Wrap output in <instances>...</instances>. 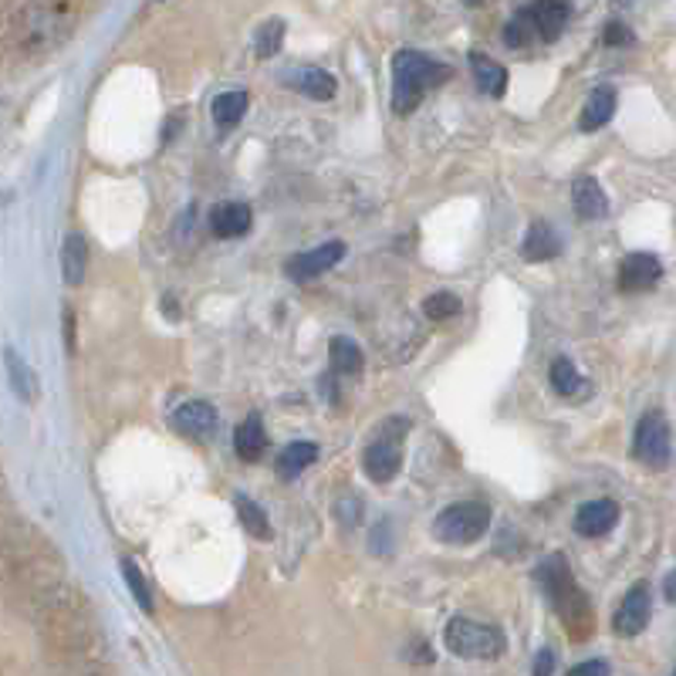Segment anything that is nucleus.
Returning <instances> with one entry per match:
<instances>
[{
	"label": "nucleus",
	"mask_w": 676,
	"mask_h": 676,
	"mask_svg": "<svg viewBox=\"0 0 676 676\" xmlns=\"http://www.w3.org/2000/svg\"><path fill=\"white\" fill-rule=\"evenodd\" d=\"M538 582L545 585L548 598L555 613L561 616L565 629L572 639H585L592 632V606L585 592L576 585L572 572H568V561L565 555H548L542 565H538Z\"/></svg>",
	"instance_id": "f257e3e1"
},
{
	"label": "nucleus",
	"mask_w": 676,
	"mask_h": 676,
	"mask_svg": "<svg viewBox=\"0 0 676 676\" xmlns=\"http://www.w3.org/2000/svg\"><path fill=\"white\" fill-rule=\"evenodd\" d=\"M447 79H453L450 64H440L423 51H400L393 58V109L400 116H410L423 102V95L443 85Z\"/></svg>",
	"instance_id": "f03ea898"
},
{
	"label": "nucleus",
	"mask_w": 676,
	"mask_h": 676,
	"mask_svg": "<svg viewBox=\"0 0 676 676\" xmlns=\"http://www.w3.org/2000/svg\"><path fill=\"white\" fill-rule=\"evenodd\" d=\"M413 430V423L406 416H393V419H386L372 443L366 447L363 453V471L372 484H389L400 467H403V443H406V434Z\"/></svg>",
	"instance_id": "7ed1b4c3"
},
{
	"label": "nucleus",
	"mask_w": 676,
	"mask_h": 676,
	"mask_svg": "<svg viewBox=\"0 0 676 676\" xmlns=\"http://www.w3.org/2000/svg\"><path fill=\"white\" fill-rule=\"evenodd\" d=\"M443 643L460 660H497L508 650V636L497 626H484V622L456 616L447 622Z\"/></svg>",
	"instance_id": "20e7f679"
},
{
	"label": "nucleus",
	"mask_w": 676,
	"mask_h": 676,
	"mask_svg": "<svg viewBox=\"0 0 676 676\" xmlns=\"http://www.w3.org/2000/svg\"><path fill=\"white\" fill-rule=\"evenodd\" d=\"M490 527V508L481 501H460L437 514L434 538L443 545H474L487 535Z\"/></svg>",
	"instance_id": "39448f33"
},
{
	"label": "nucleus",
	"mask_w": 676,
	"mask_h": 676,
	"mask_svg": "<svg viewBox=\"0 0 676 676\" xmlns=\"http://www.w3.org/2000/svg\"><path fill=\"white\" fill-rule=\"evenodd\" d=\"M632 453H636L639 464L656 467V471L669 464V423L660 410L643 413V419L636 423Z\"/></svg>",
	"instance_id": "423d86ee"
},
{
	"label": "nucleus",
	"mask_w": 676,
	"mask_h": 676,
	"mask_svg": "<svg viewBox=\"0 0 676 676\" xmlns=\"http://www.w3.org/2000/svg\"><path fill=\"white\" fill-rule=\"evenodd\" d=\"M650 616H653V595H650V585L647 582H636L626 598H622V606L616 609L613 616V629L616 636L629 639V636H639L647 626H650Z\"/></svg>",
	"instance_id": "0eeeda50"
},
{
	"label": "nucleus",
	"mask_w": 676,
	"mask_h": 676,
	"mask_svg": "<svg viewBox=\"0 0 676 676\" xmlns=\"http://www.w3.org/2000/svg\"><path fill=\"white\" fill-rule=\"evenodd\" d=\"M342 258H345V244H342V240H329V244H322V247H315V251H305V254L288 258L284 271H288L292 281L305 284V281H315L318 274L332 271Z\"/></svg>",
	"instance_id": "6e6552de"
},
{
	"label": "nucleus",
	"mask_w": 676,
	"mask_h": 676,
	"mask_svg": "<svg viewBox=\"0 0 676 676\" xmlns=\"http://www.w3.org/2000/svg\"><path fill=\"white\" fill-rule=\"evenodd\" d=\"M663 277V264L660 258L653 254H629L619 268V288L629 292V295H639V292H650L656 288Z\"/></svg>",
	"instance_id": "1a4fd4ad"
},
{
	"label": "nucleus",
	"mask_w": 676,
	"mask_h": 676,
	"mask_svg": "<svg viewBox=\"0 0 676 676\" xmlns=\"http://www.w3.org/2000/svg\"><path fill=\"white\" fill-rule=\"evenodd\" d=\"M619 521V505L609 501V497H598V501H589L576 511V531L582 538H602L609 535Z\"/></svg>",
	"instance_id": "9d476101"
},
{
	"label": "nucleus",
	"mask_w": 676,
	"mask_h": 676,
	"mask_svg": "<svg viewBox=\"0 0 676 676\" xmlns=\"http://www.w3.org/2000/svg\"><path fill=\"white\" fill-rule=\"evenodd\" d=\"M61 11L58 8H27L21 11V34H24V45L27 48H41V45H51L58 41V34L51 27H61L58 24Z\"/></svg>",
	"instance_id": "9b49d317"
},
{
	"label": "nucleus",
	"mask_w": 676,
	"mask_h": 676,
	"mask_svg": "<svg viewBox=\"0 0 676 676\" xmlns=\"http://www.w3.org/2000/svg\"><path fill=\"white\" fill-rule=\"evenodd\" d=\"M173 426L183 437H206L217 430V410L203 400H190L173 413Z\"/></svg>",
	"instance_id": "f8f14e48"
},
{
	"label": "nucleus",
	"mask_w": 676,
	"mask_h": 676,
	"mask_svg": "<svg viewBox=\"0 0 676 676\" xmlns=\"http://www.w3.org/2000/svg\"><path fill=\"white\" fill-rule=\"evenodd\" d=\"M251 221L254 213L247 203H217L210 210V230L217 237H244L247 230H251Z\"/></svg>",
	"instance_id": "ddd939ff"
},
{
	"label": "nucleus",
	"mask_w": 676,
	"mask_h": 676,
	"mask_svg": "<svg viewBox=\"0 0 676 676\" xmlns=\"http://www.w3.org/2000/svg\"><path fill=\"white\" fill-rule=\"evenodd\" d=\"M572 203H576V213L582 221H602L609 213V197H606V190L598 187V180H592V176L576 180Z\"/></svg>",
	"instance_id": "4468645a"
},
{
	"label": "nucleus",
	"mask_w": 676,
	"mask_h": 676,
	"mask_svg": "<svg viewBox=\"0 0 676 676\" xmlns=\"http://www.w3.org/2000/svg\"><path fill=\"white\" fill-rule=\"evenodd\" d=\"M234 450L240 460L247 464H254V460L268 450V434H264V423H261V413H251L234 434Z\"/></svg>",
	"instance_id": "2eb2a0df"
},
{
	"label": "nucleus",
	"mask_w": 676,
	"mask_h": 676,
	"mask_svg": "<svg viewBox=\"0 0 676 676\" xmlns=\"http://www.w3.org/2000/svg\"><path fill=\"white\" fill-rule=\"evenodd\" d=\"M558 251H561L558 234H555L545 221H535V224H531V230H527V237H524V244H521V258L538 264V261H552V258H558Z\"/></svg>",
	"instance_id": "dca6fc26"
},
{
	"label": "nucleus",
	"mask_w": 676,
	"mask_h": 676,
	"mask_svg": "<svg viewBox=\"0 0 676 676\" xmlns=\"http://www.w3.org/2000/svg\"><path fill=\"white\" fill-rule=\"evenodd\" d=\"M4 366H8V379H11V386H14V393H17L24 403H38V396H41L38 376H34V369L21 359L17 348H4Z\"/></svg>",
	"instance_id": "f3484780"
},
{
	"label": "nucleus",
	"mask_w": 676,
	"mask_h": 676,
	"mask_svg": "<svg viewBox=\"0 0 676 676\" xmlns=\"http://www.w3.org/2000/svg\"><path fill=\"white\" fill-rule=\"evenodd\" d=\"M61 271H64V281L71 288H79L85 281V271H88V244L82 234H68L64 244H61Z\"/></svg>",
	"instance_id": "a211bd4d"
},
{
	"label": "nucleus",
	"mask_w": 676,
	"mask_h": 676,
	"mask_svg": "<svg viewBox=\"0 0 676 676\" xmlns=\"http://www.w3.org/2000/svg\"><path fill=\"white\" fill-rule=\"evenodd\" d=\"M471 64H474V79H477V88L490 98H501L508 92V68L497 64L494 58H487L484 51H474L471 55Z\"/></svg>",
	"instance_id": "6ab92c4d"
},
{
	"label": "nucleus",
	"mask_w": 676,
	"mask_h": 676,
	"mask_svg": "<svg viewBox=\"0 0 676 676\" xmlns=\"http://www.w3.org/2000/svg\"><path fill=\"white\" fill-rule=\"evenodd\" d=\"M613 112H616V92H613L609 85H598V88L589 95L585 109H582V119H579L582 132H595V129H602V126H606V122L613 119Z\"/></svg>",
	"instance_id": "aec40b11"
},
{
	"label": "nucleus",
	"mask_w": 676,
	"mask_h": 676,
	"mask_svg": "<svg viewBox=\"0 0 676 676\" xmlns=\"http://www.w3.org/2000/svg\"><path fill=\"white\" fill-rule=\"evenodd\" d=\"M568 4H555V0H545V4H531V17H535V31L542 41H558L561 31L568 24Z\"/></svg>",
	"instance_id": "412c9836"
},
{
	"label": "nucleus",
	"mask_w": 676,
	"mask_h": 676,
	"mask_svg": "<svg viewBox=\"0 0 676 676\" xmlns=\"http://www.w3.org/2000/svg\"><path fill=\"white\" fill-rule=\"evenodd\" d=\"M292 85H295L301 95L315 98V102H329V98L339 92L335 75H329L325 68H301V71H295V75H292Z\"/></svg>",
	"instance_id": "4be33fe9"
},
{
	"label": "nucleus",
	"mask_w": 676,
	"mask_h": 676,
	"mask_svg": "<svg viewBox=\"0 0 676 676\" xmlns=\"http://www.w3.org/2000/svg\"><path fill=\"white\" fill-rule=\"evenodd\" d=\"M315 460H318V447L315 443H305V440L288 443L277 453V477L281 481H295L301 471H308L315 464Z\"/></svg>",
	"instance_id": "5701e85b"
},
{
	"label": "nucleus",
	"mask_w": 676,
	"mask_h": 676,
	"mask_svg": "<svg viewBox=\"0 0 676 676\" xmlns=\"http://www.w3.org/2000/svg\"><path fill=\"white\" fill-rule=\"evenodd\" d=\"M329 352H332V372H335V376L352 379V376L363 372V363H366V359H363L359 342H352V339H345V335H335L332 345H329Z\"/></svg>",
	"instance_id": "b1692460"
},
{
	"label": "nucleus",
	"mask_w": 676,
	"mask_h": 676,
	"mask_svg": "<svg viewBox=\"0 0 676 676\" xmlns=\"http://www.w3.org/2000/svg\"><path fill=\"white\" fill-rule=\"evenodd\" d=\"M234 508H237V518H240L247 535L258 538V542H271V521H268V514H264L261 505H254L251 497L237 494V497H234Z\"/></svg>",
	"instance_id": "393cba45"
},
{
	"label": "nucleus",
	"mask_w": 676,
	"mask_h": 676,
	"mask_svg": "<svg viewBox=\"0 0 676 676\" xmlns=\"http://www.w3.org/2000/svg\"><path fill=\"white\" fill-rule=\"evenodd\" d=\"M247 112V92H224L213 98V122L221 129H234Z\"/></svg>",
	"instance_id": "a878e982"
},
{
	"label": "nucleus",
	"mask_w": 676,
	"mask_h": 676,
	"mask_svg": "<svg viewBox=\"0 0 676 676\" xmlns=\"http://www.w3.org/2000/svg\"><path fill=\"white\" fill-rule=\"evenodd\" d=\"M281 45H284V21L281 17H271V21H264L261 27H258V38H254V51H258V58H274L277 51H281Z\"/></svg>",
	"instance_id": "bb28decb"
},
{
	"label": "nucleus",
	"mask_w": 676,
	"mask_h": 676,
	"mask_svg": "<svg viewBox=\"0 0 676 676\" xmlns=\"http://www.w3.org/2000/svg\"><path fill=\"white\" fill-rule=\"evenodd\" d=\"M535 34L538 31H535V17H531V8H521L505 27V41H508V48H524Z\"/></svg>",
	"instance_id": "cd10ccee"
},
{
	"label": "nucleus",
	"mask_w": 676,
	"mask_h": 676,
	"mask_svg": "<svg viewBox=\"0 0 676 676\" xmlns=\"http://www.w3.org/2000/svg\"><path fill=\"white\" fill-rule=\"evenodd\" d=\"M552 386H555L558 396H576L579 389H582V376H579V369L568 359H558L552 366Z\"/></svg>",
	"instance_id": "c85d7f7f"
},
{
	"label": "nucleus",
	"mask_w": 676,
	"mask_h": 676,
	"mask_svg": "<svg viewBox=\"0 0 676 676\" xmlns=\"http://www.w3.org/2000/svg\"><path fill=\"white\" fill-rule=\"evenodd\" d=\"M423 315L430 318V322H447V318H456L460 315V298L450 295V292H437L423 301Z\"/></svg>",
	"instance_id": "c756f323"
},
{
	"label": "nucleus",
	"mask_w": 676,
	"mask_h": 676,
	"mask_svg": "<svg viewBox=\"0 0 676 676\" xmlns=\"http://www.w3.org/2000/svg\"><path fill=\"white\" fill-rule=\"evenodd\" d=\"M122 576H126V582H129V589H132V598H135L139 606L146 609V613H153V595H150V585H146V579H142L139 565H135L132 558H122Z\"/></svg>",
	"instance_id": "7c9ffc66"
},
{
	"label": "nucleus",
	"mask_w": 676,
	"mask_h": 676,
	"mask_svg": "<svg viewBox=\"0 0 676 676\" xmlns=\"http://www.w3.org/2000/svg\"><path fill=\"white\" fill-rule=\"evenodd\" d=\"M568 676H609V663H606V660H585V663H579Z\"/></svg>",
	"instance_id": "2f4dec72"
},
{
	"label": "nucleus",
	"mask_w": 676,
	"mask_h": 676,
	"mask_svg": "<svg viewBox=\"0 0 676 676\" xmlns=\"http://www.w3.org/2000/svg\"><path fill=\"white\" fill-rule=\"evenodd\" d=\"M606 45H632V31L626 27V24H619V21H613L609 27H606Z\"/></svg>",
	"instance_id": "473e14b6"
},
{
	"label": "nucleus",
	"mask_w": 676,
	"mask_h": 676,
	"mask_svg": "<svg viewBox=\"0 0 676 676\" xmlns=\"http://www.w3.org/2000/svg\"><path fill=\"white\" fill-rule=\"evenodd\" d=\"M555 673V653L545 647V650H538V656H535V669H531V676H552Z\"/></svg>",
	"instance_id": "72a5a7b5"
},
{
	"label": "nucleus",
	"mask_w": 676,
	"mask_h": 676,
	"mask_svg": "<svg viewBox=\"0 0 676 676\" xmlns=\"http://www.w3.org/2000/svg\"><path fill=\"white\" fill-rule=\"evenodd\" d=\"M663 592H666V598H669V602H676V572L663 582Z\"/></svg>",
	"instance_id": "f704fd0d"
},
{
	"label": "nucleus",
	"mask_w": 676,
	"mask_h": 676,
	"mask_svg": "<svg viewBox=\"0 0 676 676\" xmlns=\"http://www.w3.org/2000/svg\"><path fill=\"white\" fill-rule=\"evenodd\" d=\"M673 676H676V673H673Z\"/></svg>",
	"instance_id": "c9c22d12"
}]
</instances>
